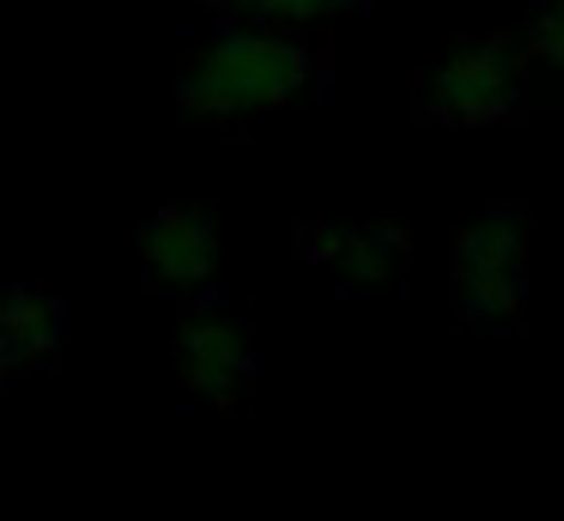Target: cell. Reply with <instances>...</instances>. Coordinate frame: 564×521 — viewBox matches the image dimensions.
<instances>
[{
	"label": "cell",
	"mask_w": 564,
	"mask_h": 521,
	"mask_svg": "<svg viewBox=\"0 0 564 521\" xmlns=\"http://www.w3.org/2000/svg\"><path fill=\"white\" fill-rule=\"evenodd\" d=\"M322 48L304 31H268V24L213 19L176 55V97L188 116L213 128H243L256 116L292 109L316 91Z\"/></svg>",
	"instance_id": "1"
},
{
	"label": "cell",
	"mask_w": 564,
	"mask_h": 521,
	"mask_svg": "<svg viewBox=\"0 0 564 521\" xmlns=\"http://www.w3.org/2000/svg\"><path fill=\"white\" fill-rule=\"evenodd\" d=\"M528 61L522 36L510 31H462L437 55V67L419 79V116L443 121V128H491V121H516L528 97Z\"/></svg>",
	"instance_id": "2"
},
{
	"label": "cell",
	"mask_w": 564,
	"mask_h": 521,
	"mask_svg": "<svg viewBox=\"0 0 564 521\" xmlns=\"http://www.w3.org/2000/svg\"><path fill=\"white\" fill-rule=\"evenodd\" d=\"M449 297L474 327H510L528 310V242L510 206H486L474 225L455 230Z\"/></svg>",
	"instance_id": "3"
},
{
	"label": "cell",
	"mask_w": 564,
	"mask_h": 521,
	"mask_svg": "<svg viewBox=\"0 0 564 521\" xmlns=\"http://www.w3.org/2000/svg\"><path fill=\"white\" fill-rule=\"evenodd\" d=\"M171 370H176V394L195 412H237L256 388V334L225 303L195 297L183 303V327L171 339Z\"/></svg>",
	"instance_id": "4"
},
{
	"label": "cell",
	"mask_w": 564,
	"mask_h": 521,
	"mask_svg": "<svg viewBox=\"0 0 564 521\" xmlns=\"http://www.w3.org/2000/svg\"><path fill=\"white\" fill-rule=\"evenodd\" d=\"M219 218L200 200H171L140 225V273L159 297L171 303H195L213 291L219 279Z\"/></svg>",
	"instance_id": "5"
},
{
	"label": "cell",
	"mask_w": 564,
	"mask_h": 521,
	"mask_svg": "<svg viewBox=\"0 0 564 521\" xmlns=\"http://www.w3.org/2000/svg\"><path fill=\"white\" fill-rule=\"evenodd\" d=\"M304 254L322 273H334L340 291H377L406 273L413 242H406L401 225H310Z\"/></svg>",
	"instance_id": "6"
},
{
	"label": "cell",
	"mask_w": 564,
	"mask_h": 521,
	"mask_svg": "<svg viewBox=\"0 0 564 521\" xmlns=\"http://www.w3.org/2000/svg\"><path fill=\"white\" fill-rule=\"evenodd\" d=\"M62 334H67L62 297H50L37 285H0V388L31 363L55 358Z\"/></svg>",
	"instance_id": "7"
},
{
	"label": "cell",
	"mask_w": 564,
	"mask_h": 521,
	"mask_svg": "<svg viewBox=\"0 0 564 521\" xmlns=\"http://www.w3.org/2000/svg\"><path fill=\"white\" fill-rule=\"evenodd\" d=\"M213 19L231 24H268V31H328V24L365 12L370 0H200Z\"/></svg>",
	"instance_id": "8"
},
{
	"label": "cell",
	"mask_w": 564,
	"mask_h": 521,
	"mask_svg": "<svg viewBox=\"0 0 564 521\" xmlns=\"http://www.w3.org/2000/svg\"><path fill=\"white\" fill-rule=\"evenodd\" d=\"M534 67H564V0H534V24L522 36Z\"/></svg>",
	"instance_id": "9"
}]
</instances>
